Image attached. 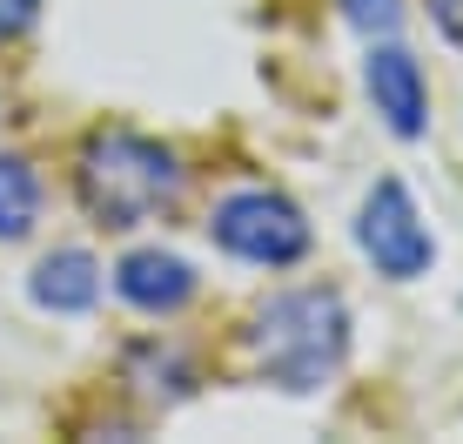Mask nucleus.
<instances>
[{"instance_id": "9b49d317", "label": "nucleus", "mask_w": 463, "mask_h": 444, "mask_svg": "<svg viewBox=\"0 0 463 444\" xmlns=\"http://www.w3.org/2000/svg\"><path fill=\"white\" fill-rule=\"evenodd\" d=\"M41 0H0V34H21V27H34Z\"/></svg>"}, {"instance_id": "1a4fd4ad", "label": "nucleus", "mask_w": 463, "mask_h": 444, "mask_svg": "<svg viewBox=\"0 0 463 444\" xmlns=\"http://www.w3.org/2000/svg\"><path fill=\"white\" fill-rule=\"evenodd\" d=\"M41 216V182L21 155H0V243H21Z\"/></svg>"}, {"instance_id": "f257e3e1", "label": "nucleus", "mask_w": 463, "mask_h": 444, "mask_svg": "<svg viewBox=\"0 0 463 444\" xmlns=\"http://www.w3.org/2000/svg\"><path fill=\"white\" fill-rule=\"evenodd\" d=\"M74 196L101 229H141L182 196V162L135 129H101L74 162Z\"/></svg>"}, {"instance_id": "9d476101", "label": "nucleus", "mask_w": 463, "mask_h": 444, "mask_svg": "<svg viewBox=\"0 0 463 444\" xmlns=\"http://www.w3.org/2000/svg\"><path fill=\"white\" fill-rule=\"evenodd\" d=\"M343 14H349V27H363V34H383V41L403 27V0H343Z\"/></svg>"}, {"instance_id": "f8f14e48", "label": "nucleus", "mask_w": 463, "mask_h": 444, "mask_svg": "<svg viewBox=\"0 0 463 444\" xmlns=\"http://www.w3.org/2000/svg\"><path fill=\"white\" fill-rule=\"evenodd\" d=\"M430 14H437V27L450 41H463V0H430Z\"/></svg>"}, {"instance_id": "6e6552de", "label": "nucleus", "mask_w": 463, "mask_h": 444, "mask_svg": "<svg viewBox=\"0 0 463 444\" xmlns=\"http://www.w3.org/2000/svg\"><path fill=\"white\" fill-rule=\"evenodd\" d=\"M128 384H135L141 398H155V404H175V398L195 391V371H188V357L168 351V343H135V351H128Z\"/></svg>"}, {"instance_id": "0eeeda50", "label": "nucleus", "mask_w": 463, "mask_h": 444, "mask_svg": "<svg viewBox=\"0 0 463 444\" xmlns=\"http://www.w3.org/2000/svg\"><path fill=\"white\" fill-rule=\"evenodd\" d=\"M34 304L54 310V316H81L94 310V296H101V263L88 256V249H54V256H41L34 269Z\"/></svg>"}, {"instance_id": "39448f33", "label": "nucleus", "mask_w": 463, "mask_h": 444, "mask_svg": "<svg viewBox=\"0 0 463 444\" xmlns=\"http://www.w3.org/2000/svg\"><path fill=\"white\" fill-rule=\"evenodd\" d=\"M363 88H370V101H376V115L390 121V135H423V121H430V94H423V68L403 54V47H370V68H363Z\"/></svg>"}, {"instance_id": "423d86ee", "label": "nucleus", "mask_w": 463, "mask_h": 444, "mask_svg": "<svg viewBox=\"0 0 463 444\" xmlns=\"http://www.w3.org/2000/svg\"><path fill=\"white\" fill-rule=\"evenodd\" d=\"M115 290L135 310L168 316V310H182L188 296H195V269L182 256H168V249H135V256H121V269H115Z\"/></svg>"}, {"instance_id": "20e7f679", "label": "nucleus", "mask_w": 463, "mask_h": 444, "mask_svg": "<svg viewBox=\"0 0 463 444\" xmlns=\"http://www.w3.org/2000/svg\"><path fill=\"white\" fill-rule=\"evenodd\" d=\"M356 243H363V256L396 283L423 276V269L437 263V243H430V229H423V216H417V202H410L403 182H376L370 196H363Z\"/></svg>"}, {"instance_id": "f03ea898", "label": "nucleus", "mask_w": 463, "mask_h": 444, "mask_svg": "<svg viewBox=\"0 0 463 444\" xmlns=\"http://www.w3.org/2000/svg\"><path fill=\"white\" fill-rule=\"evenodd\" d=\"M249 351H255V371L282 391H323L329 377L343 371V351H349V310L336 290H282L255 310V330H249Z\"/></svg>"}, {"instance_id": "7ed1b4c3", "label": "nucleus", "mask_w": 463, "mask_h": 444, "mask_svg": "<svg viewBox=\"0 0 463 444\" xmlns=\"http://www.w3.org/2000/svg\"><path fill=\"white\" fill-rule=\"evenodd\" d=\"M209 236L229 256L262 263V269H289V263L309 256V222H302V209L289 196H276V188H242V196L215 202Z\"/></svg>"}]
</instances>
